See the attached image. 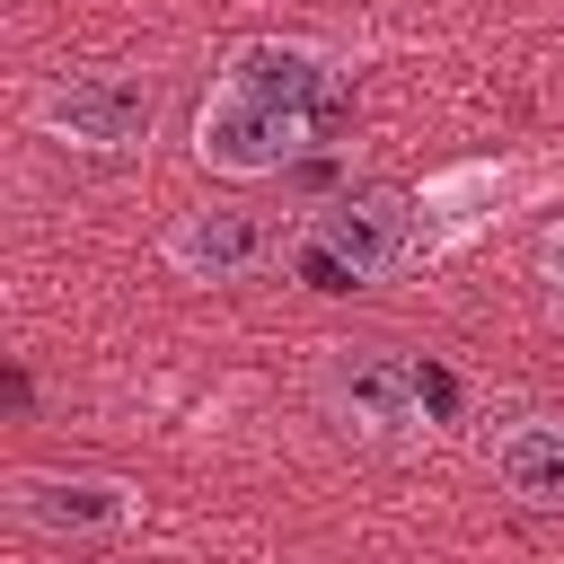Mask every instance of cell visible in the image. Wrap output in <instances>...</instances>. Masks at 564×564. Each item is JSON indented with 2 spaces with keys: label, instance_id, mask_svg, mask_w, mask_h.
Returning <instances> with one entry per match:
<instances>
[{
  "label": "cell",
  "instance_id": "6da1fadb",
  "mask_svg": "<svg viewBox=\"0 0 564 564\" xmlns=\"http://www.w3.org/2000/svg\"><path fill=\"white\" fill-rule=\"evenodd\" d=\"M317 106H326V53L247 35V44H229V62L212 70V97L194 106V159L238 185L282 176L317 141Z\"/></svg>",
  "mask_w": 564,
  "mask_h": 564
},
{
  "label": "cell",
  "instance_id": "7a4b0ae2",
  "mask_svg": "<svg viewBox=\"0 0 564 564\" xmlns=\"http://www.w3.org/2000/svg\"><path fill=\"white\" fill-rule=\"evenodd\" d=\"M300 273L317 291H370L388 273H405L423 256V203L405 185H352V194H326L308 220H300Z\"/></svg>",
  "mask_w": 564,
  "mask_h": 564
},
{
  "label": "cell",
  "instance_id": "3957f363",
  "mask_svg": "<svg viewBox=\"0 0 564 564\" xmlns=\"http://www.w3.org/2000/svg\"><path fill=\"white\" fill-rule=\"evenodd\" d=\"M317 405H326L335 432H352L370 449H423L441 432V414H449V379L432 361L388 352V344H361V352L344 344L317 370Z\"/></svg>",
  "mask_w": 564,
  "mask_h": 564
},
{
  "label": "cell",
  "instance_id": "277c9868",
  "mask_svg": "<svg viewBox=\"0 0 564 564\" xmlns=\"http://www.w3.org/2000/svg\"><path fill=\"white\" fill-rule=\"evenodd\" d=\"M35 132L88 159H123L159 132V79L141 70H62L35 88Z\"/></svg>",
  "mask_w": 564,
  "mask_h": 564
},
{
  "label": "cell",
  "instance_id": "5b68a950",
  "mask_svg": "<svg viewBox=\"0 0 564 564\" xmlns=\"http://www.w3.org/2000/svg\"><path fill=\"white\" fill-rule=\"evenodd\" d=\"M9 520L53 546H115L141 529V485L97 476V467H26L9 476Z\"/></svg>",
  "mask_w": 564,
  "mask_h": 564
},
{
  "label": "cell",
  "instance_id": "8992f818",
  "mask_svg": "<svg viewBox=\"0 0 564 564\" xmlns=\"http://www.w3.org/2000/svg\"><path fill=\"white\" fill-rule=\"evenodd\" d=\"M159 256H167L176 282L229 291V282H256V273L282 256V220L256 212V203H203V212H176V220H167Z\"/></svg>",
  "mask_w": 564,
  "mask_h": 564
},
{
  "label": "cell",
  "instance_id": "52a82bcc",
  "mask_svg": "<svg viewBox=\"0 0 564 564\" xmlns=\"http://www.w3.org/2000/svg\"><path fill=\"white\" fill-rule=\"evenodd\" d=\"M485 476L520 502V511H564V414L529 405V414H502L485 441H476Z\"/></svg>",
  "mask_w": 564,
  "mask_h": 564
},
{
  "label": "cell",
  "instance_id": "ba28073f",
  "mask_svg": "<svg viewBox=\"0 0 564 564\" xmlns=\"http://www.w3.org/2000/svg\"><path fill=\"white\" fill-rule=\"evenodd\" d=\"M538 291H546V308L564 317V212H555L546 238H538Z\"/></svg>",
  "mask_w": 564,
  "mask_h": 564
}]
</instances>
